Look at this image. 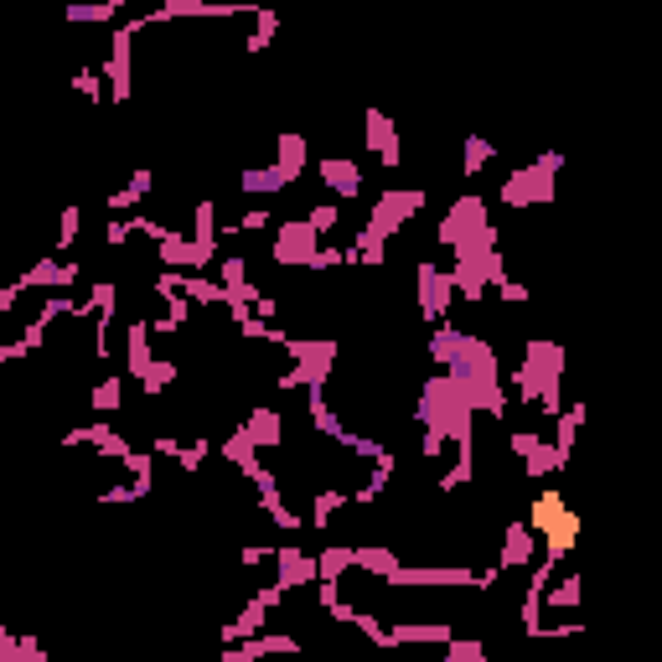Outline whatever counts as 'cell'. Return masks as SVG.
I'll list each match as a JSON object with an SVG mask.
<instances>
[{"instance_id": "6da1fadb", "label": "cell", "mask_w": 662, "mask_h": 662, "mask_svg": "<svg viewBox=\"0 0 662 662\" xmlns=\"http://www.w3.org/2000/svg\"><path fill=\"white\" fill-rule=\"evenodd\" d=\"M533 528L549 544V554H564V549H575V538H580V513L564 502V492H538Z\"/></svg>"}]
</instances>
